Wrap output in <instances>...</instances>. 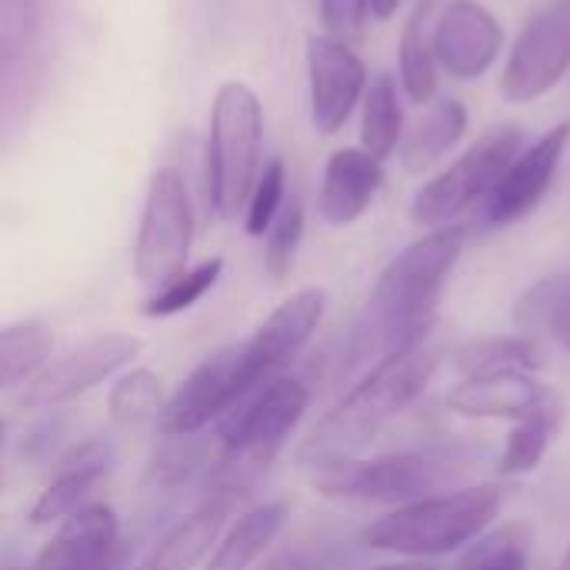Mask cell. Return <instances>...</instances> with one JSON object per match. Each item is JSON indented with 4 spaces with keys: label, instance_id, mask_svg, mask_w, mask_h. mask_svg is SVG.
<instances>
[{
    "label": "cell",
    "instance_id": "484cf974",
    "mask_svg": "<svg viewBox=\"0 0 570 570\" xmlns=\"http://www.w3.org/2000/svg\"><path fill=\"white\" fill-rule=\"evenodd\" d=\"M428 0L417 7V13L404 23V33H401V43H397V70H401V83H404V94L414 100V104H434L438 97V57H434V47H431V37H428Z\"/></svg>",
    "mask_w": 570,
    "mask_h": 570
},
{
    "label": "cell",
    "instance_id": "8992f818",
    "mask_svg": "<svg viewBox=\"0 0 570 570\" xmlns=\"http://www.w3.org/2000/svg\"><path fill=\"white\" fill-rule=\"evenodd\" d=\"M311 404V391L294 374H277L261 381L244 397H237L214 424V441L224 461L247 471H264L277 461L287 438L301 424Z\"/></svg>",
    "mask_w": 570,
    "mask_h": 570
},
{
    "label": "cell",
    "instance_id": "4dcf8cb0",
    "mask_svg": "<svg viewBox=\"0 0 570 570\" xmlns=\"http://www.w3.org/2000/svg\"><path fill=\"white\" fill-rule=\"evenodd\" d=\"M220 274H224V261L220 257L200 261L197 267H187L177 277H170L167 284L154 287V294L144 301L140 311L147 317H174L180 311H190L200 297H207L217 287Z\"/></svg>",
    "mask_w": 570,
    "mask_h": 570
},
{
    "label": "cell",
    "instance_id": "ab89813d",
    "mask_svg": "<svg viewBox=\"0 0 570 570\" xmlns=\"http://www.w3.org/2000/svg\"><path fill=\"white\" fill-rule=\"evenodd\" d=\"M564 570H570V548H568V558H564Z\"/></svg>",
    "mask_w": 570,
    "mask_h": 570
},
{
    "label": "cell",
    "instance_id": "7a4b0ae2",
    "mask_svg": "<svg viewBox=\"0 0 570 570\" xmlns=\"http://www.w3.org/2000/svg\"><path fill=\"white\" fill-rule=\"evenodd\" d=\"M441 357L438 351L417 344L411 351L377 361L307 434L297 451L304 468H321L331 461L354 458L367 448L404 407H411L431 384Z\"/></svg>",
    "mask_w": 570,
    "mask_h": 570
},
{
    "label": "cell",
    "instance_id": "9a60e30c",
    "mask_svg": "<svg viewBox=\"0 0 570 570\" xmlns=\"http://www.w3.org/2000/svg\"><path fill=\"white\" fill-rule=\"evenodd\" d=\"M438 67L458 80L484 77L504 50L501 20L478 0H451L431 33Z\"/></svg>",
    "mask_w": 570,
    "mask_h": 570
},
{
    "label": "cell",
    "instance_id": "836d02e7",
    "mask_svg": "<svg viewBox=\"0 0 570 570\" xmlns=\"http://www.w3.org/2000/svg\"><path fill=\"white\" fill-rule=\"evenodd\" d=\"M287 200V167L281 157H271L267 167L257 174V184L247 197V207H244V227L250 237H264L274 224V217L281 214Z\"/></svg>",
    "mask_w": 570,
    "mask_h": 570
},
{
    "label": "cell",
    "instance_id": "4fadbf2b",
    "mask_svg": "<svg viewBox=\"0 0 570 570\" xmlns=\"http://www.w3.org/2000/svg\"><path fill=\"white\" fill-rule=\"evenodd\" d=\"M568 140L570 124L561 120L551 130H544L538 140L521 147V154L508 164V170L501 174V180L484 200V220L491 227H508V224L524 220L548 197L558 177L561 157L568 150Z\"/></svg>",
    "mask_w": 570,
    "mask_h": 570
},
{
    "label": "cell",
    "instance_id": "74e56055",
    "mask_svg": "<svg viewBox=\"0 0 570 570\" xmlns=\"http://www.w3.org/2000/svg\"><path fill=\"white\" fill-rule=\"evenodd\" d=\"M397 7H401V0H367V13L374 20H391L397 13Z\"/></svg>",
    "mask_w": 570,
    "mask_h": 570
},
{
    "label": "cell",
    "instance_id": "e575fe53",
    "mask_svg": "<svg viewBox=\"0 0 570 570\" xmlns=\"http://www.w3.org/2000/svg\"><path fill=\"white\" fill-rule=\"evenodd\" d=\"M207 464H214V461L207 458V441L200 434L170 438V444L150 464V484L154 488H164V491L180 488V484H187Z\"/></svg>",
    "mask_w": 570,
    "mask_h": 570
},
{
    "label": "cell",
    "instance_id": "ffe728a7",
    "mask_svg": "<svg viewBox=\"0 0 570 570\" xmlns=\"http://www.w3.org/2000/svg\"><path fill=\"white\" fill-rule=\"evenodd\" d=\"M287 518H291L287 501H267V504L244 511L230 524V531L220 534L204 570H250L281 538V531L287 528Z\"/></svg>",
    "mask_w": 570,
    "mask_h": 570
},
{
    "label": "cell",
    "instance_id": "5b68a950",
    "mask_svg": "<svg viewBox=\"0 0 570 570\" xmlns=\"http://www.w3.org/2000/svg\"><path fill=\"white\" fill-rule=\"evenodd\" d=\"M464 464L451 454L397 451L381 458H344L311 471L317 494L351 504H391L404 508L428 494H438L441 484L454 481Z\"/></svg>",
    "mask_w": 570,
    "mask_h": 570
},
{
    "label": "cell",
    "instance_id": "f35d334b",
    "mask_svg": "<svg viewBox=\"0 0 570 570\" xmlns=\"http://www.w3.org/2000/svg\"><path fill=\"white\" fill-rule=\"evenodd\" d=\"M374 570H438V568H431V564H417V561H411V564H387V568H374Z\"/></svg>",
    "mask_w": 570,
    "mask_h": 570
},
{
    "label": "cell",
    "instance_id": "e0dca14e",
    "mask_svg": "<svg viewBox=\"0 0 570 570\" xmlns=\"http://www.w3.org/2000/svg\"><path fill=\"white\" fill-rule=\"evenodd\" d=\"M554 387L541 384L531 377V371H491V374H471L461 384H454L444 394V407L461 414V417H508V421H524L534 414Z\"/></svg>",
    "mask_w": 570,
    "mask_h": 570
},
{
    "label": "cell",
    "instance_id": "60d3db41",
    "mask_svg": "<svg viewBox=\"0 0 570 570\" xmlns=\"http://www.w3.org/2000/svg\"><path fill=\"white\" fill-rule=\"evenodd\" d=\"M0 441H3V421H0Z\"/></svg>",
    "mask_w": 570,
    "mask_h": 570
},
{
    "label": "cell",
    "instance_id": "d4e9b609",
    "mask_svg": "<svg viewBox=\"0 0 570 570\" xmlns=\"http://www.w3.org/2000/svg\"><path fill=\"white\" fill-rule=\"evenodd\" d=\"M404 137V110L397 97V80L391 73L374 77L364 90V117H361V147L384 164L397 150Z\"/></svg>",
    "mask_w": 570,
    "mask_h": 570
},
{
    "label": "cell",
    "instance_id": "ee69618b",
    "mask_svg": "<svg viewBox=\"0 0 570 570\" xmlns=\"http://www.w3.org/2000/svg\"><path fill=\"white\" fill-rule=\"evenodd\" d=\"M0 570H10V568H0Z\"/></svg>",
    "mask_w": 570,
    "mask_h": 570
},
{
    "label": "cell",
    "instance_id": "1f68e13d",
    "mask_svg": "<svg viewBox=\"0 0 570 570\" xmlns=\"http://www.w3.org/2000/svg\"><path fill=\"white\" fill-rule=\"evenodd\" d=\"M37 0H0V83L17 80V67L27 60Z\"/></svg>",
    "mask_w": 570,
    "mask_h": 570
},
{
    "label": "cell",
    "instance_id": "7402d4cb",
    "mask_svg": "<svg viewBox=\"0 0 570 570\" xmlns=\"http://www.w3.org/2000/svg\"><path fill=\"white\" fill-rule=\"evenodd\" d=\"M468 134V107L454 97L431 104V110L414 124L411 137L401 144V164L407 174L431 170L444 154H451Z\"/></svg>",
    "mask_w": 570,
    "mask_h": 570
},
{
    "label": "cell",
    "instance_id": "b9f144b4",
    "mask_svg": "<svg viewBox=\"0 0 570 570\" xmlns=\"http://www.w3.org/2000/svg\"><path fill=\"white\" fill-rule=\"evenodd\" d=\"M137 570H154V568H147V564H140V568H137Z\"/></svg>",
    "mask_w": 570,
    "mask_h": 570
},
{
    "label": "cell",
    "instance_id": "ba28073f",
    "mask_svg": "<svg viewBox=\"0 0 570 570\" xmlns=\"http://www.w3.org/2000/svg\"><path fill=\"white\" fill-rule=\"evenodd\" d=\"M194 247V207L187 184L177 167H160L150 174L137 240H134V274L147 287H160L180 271Z\"/></svg>",
    "mask_w": 570,
    "mask_h": 570
},
{
    "label": "cell",
    "instance_id": "44dd1931",
    "mask_svg": "<svg viewBox=\"0 0 570 570\" xmlns=\"http://www.w3.org/2000/svg\"><path fill=\"white\" fill-rule=\"evenodd\" d=\"M230 508L224 504H204L200 511L180 518L147 554V568L154 570H194L200 561L210 558L217 548L224 528H227Z\"/></svg>",
    "mask_w": 570,
    "mask_h": 570
},
{
    "label": "cell",
    "instance_id": "d6a6232c",
    "mask_svg": "<svg viewBox=\"0 0 570 570\" xmlns=\"http://www.w3.org/2000/svg\"><path fill=\"white\" fill-rule=\"evenodd\" d=\"M304 204L297 197L284 200L281 214L274 217L271 230L264 234L267 237V247H264V264H267V274L274 281H284L297 261V250H301V240H304Z\"/></svg>",
    "mask_w": 570,
    "mask_h": 570
},
{
    "label": "cell",
    "instance_id": "4316f807",
    "mask_svg": "<svg viewBox=\"0 0 570 570\" xmlns=\"http://www.w3.org/2000/svg\"><path fill=\"white\" fill-rule=\"evenodd\" d=\"M53 337L40 321L0 327V387L30 384L50 364Z\"/></svg>",
    "mask_w": 570,
    "mask_h": 570
},
{
    "label": "cell",
    "instance_id": "d590c367",
    "mask_svg": "<svg viewBox=\"0 0 570 570\" xmlns=\"http://www.w3.org/2000/svg\"><path fill=\"white\" fill-rule=\"evenodd\" d=\"M321 20L327 27V37L351 40L364 30L367 20V0H321Z\"/></svg>",
    "mask_w": 570,
    "mask_h": 570
},
{
    "label": "cell",
    "instance_id": "9c48e42d",
    "mask_svg": "<svg viewBox=\"0 0 570 570\" xmlns=\"http://www.w3.org/2000/svg\"><path fill=\"white\" fill-rule=\"evenodd\" d=\"M570 70V0H544L524 30L518 33L504 73L501 94L508 104H534L554 90Z\"/></svg>",
    "mask_w": 570,
    "mask_h": 570
},
{
    "label": "cell",
    "instance_id": "2e32d148",
    "mask_svg": "<svg viewBox=\"0 0 570 570\" xmlns=\"http://www.w3.org/2000/svg\"><path fill=\"white\" fill-rule=\"evenodd\" d=\"M37 570H124L127 548L120 518L107 504H87L63 518L33 561Z\"/></svg>",
    "mask_w": 570,
    "mask_h": 570
},
{
    "label": "cell",
    "instance_id": "ac0fdd59",
    "mask_svg": "<svg viewBox=\"0 0 570 570\" xmlns=\"http://www.w3.org/2000/svg\"><path fill=\"white\" fill-rule=\"evenodd\" d=\"M384 184V167L364 147H341L327 157L317 210L327 224L347 227L361 220Z\"/></svg>",
    "mask_w": 570,
    "mask_h": 570
},
{
    "label": "cell",
    "instance_id": "3957f363",
    "mask_svg": "<svg viewBox=\"0 0 570 570\" xmlns=\"http://www.w3.org/2000/svg\"><path fill=\"white\" fill-rule=\"evenodd\" d=\"M504 508L501 484H471L458 491H438L404 508L387 511L364 528V544L371 551H387L401 558H444L471 548Z\"/></svg>",
    "mask_w": 570,
    "mask_h": 570
},
{
    "label": "cell",
    "instance_id": "8fae6325",
    "mask_svg": "<svg viewBox=\"0 0 570 570\" xmlns=\"http://www.w3.org/2000/svg\"><path fill=\"white\" fill-rule=\"evenodd\" d=\"M140 354V341L134 334H100L63 357L50 361L23 391L20 404L33 411L60 407L67 401H77L80 394L94 391L97 384L117 377L134 357Z\"/></svg>",
    "mask_w": 570,
    "mask_h": 570
},
{
    "label": "cell",
    "instance_id": "603a6c76",
    "mask_svg": "<svg viewBox=\"0 0 570 570\" xmlns=\"http://www.w3.org/2000/svg\"><path fill=\"white\" fill-rule=\"evenodd\" d=\"M524 337H548L570 357V274H554L528 287L514 307Z\"/></svg>",
    "mask_w": 570,
    "mask_h": 570
},
{
    "label": "cell",
    "instance_id": "30bf717a",
    "mask_svg": "<svg viewBox=\"0 0 570 570\" xmlns=\"http://www.w3.org/2000/svg\"><path fill=\"white\" fill-rule=\"evenodd\" d=\"M250 387L247 367H244V344L220 347L207 361H200L180 387L164 401V411L157 417V428L164 438H190L204 428H214L220 414L244 397Z\"/></svg>",
    "mask_w": 570,
    "mask_h": 570
},
{
    "label": "cell",
    "instance_id": "83f0119b",
    "mask_svg": "<svg viewBox=\"0 0 570 570\" xmlns=\"http://www.w3.org/2000/svg\"><path fill=\"white\" fill-rule=\"evenodd\" d=\"M534 554V531L524 521H511L481 534L454 570H528Z\"/></svg>",
    "mask_w": 570,
    "mask_h": 570
},
{
    "label": "cell",
    "instance_id": "52a82bcc",
    "mask_svg": "<svg viewBox=\"0 0 570 570\" xmlns=\"http://www.w3.org/2000/svg\"><path fill=\"white\" fill-rule=\"evenodd\" d=\"M521 147H524L521 127L514 124L491 127L448 170H441L431 184L417 190L411 204V220L421 227H448L478 200H488L508 164L521 154Z\"/></svg>",
    "mask_w": 570,
    "mask_h": 570
},
{
    "label": "cell",
    "instance_id": "8d00e7d4",
    "mask_svg": "<svg viewBox=\"0 0 570 570\" xmlns=\"http://www.w3.org/2000/svg\"><path fill=\"white\" fill-rule=\"evenodd\" d=\"M257 570H327V561H321L317 554H307V551H284Z\"/></svg>",
    "mask_w": 570,
    "mask_h": 570
},
{
    "label": "cell",
    "instance_id": "277c9868",
    "mask_svg": "<svg viewBox=\"0 0 570 570\" xmlns=\"http://www.w3.org/2000/svg\"><path fill=\"white\" fill-rule=\"evenodd\" d=\"M264 110L257 94L240 83H220L207 134V204L220 220L240 217L261 174Z\"/></svg>",
    "mask_w": 570,
    "mask_h": 570
},
{
    "label": "cell",
    "instance_id": "f1b7e54d",
    "mask_svg": "<svg viewBox=\"0 0 570 570\" xmlns=\"http://www.w3.org/2000/svg\"><path fill=\"white\" fill-rule=\"evenodd\" d=\"M454 364L471 374L491 371H538L541 367V344L534 337H484L471 341L454 354Z\"/></svg>",
    "mask_w": 570,
    "mask_h": 570
},
{
    "label": "cell",
    "instance_id": "cb8c5ba5",
    "mask_svg": "<svg viewBox=\"0 0 570 570\" xmlns=\"http://www.w3.org/2000/svg\"><path fill=\"white\" fill-rule=\"evenodd\" d=\"M564 397L554 391L534 414H528L524 421H518L514 424V431L508 434V444H504V454H501V464H498V471L504 474V478H521V474H531L541 461H544V454H548V448L554 444V438L561 434V428H564Z\"/></svg>",
    "mask_w": 570,
    "mask_h": 570
},
{
    "label": "cell",
    "instance_id": "6da1fadb",
    "mask_svg": "<svg viewBox=\"0 0 570 570\" xmlns=\"http://www.w3.org/2000/svg\"><path fill=\"white\" fill-rule=\"evenodd\" d=\"M464 227H434L384 267L351 334L344 371L424 344L451 271L464 254Z\"/></svg>",
    "mask_w": 570,
    "mask_h": 570
},
{
    "label": "cell",
    "instance_id": "7c38bea8",
    "mask_svg": "<svg viewBox=\"0 0 570 570\" xmlns=\"http://www.w3.org/2000/svg\"><path fill=\"white\" fill-rule=\"evenodd\" d=\"M327 311V294L321 287H304L277 304L250 341H244V367L250 384L287 374V367L304 354L314 331L321 327Z\"/></svg>",
    "mask_w": 570,
    "mask_h": 570
},
{
    "label": "cell",
    "instance_id": "5bb4252c",
    "mask_svg": "<svg viewBox=\"0 0 570 570\" xmlns=\"http://www.w3.org/2000/svg\"><path fill=\"white\" fill-rule=\"evenodd\" d=\"M307 73H311V124L317 134H337L367 90L364 60L351 43L317 33L307 40Z\"/></svg>",
    "mask_w": 570,
    "mask_h": 570
},
{
    "label": "cell",
    "instance_id": "7bdbcfd3",
    "mask_svg": "<svg viewBox=\"0 0 570 570\" xmlns=\"http://www.w3.org/2000/svg\"><path fill=\"white\" fill-rule=\"evenodd\" d=\"M27 570H37V568H27Z\"/></svg>",
    "mask_w": 570,
    "mask_h": 570
},
{
    "label": "cell",
    "instance_id": "f546056e",
    "mask_svg": "<svg viewBox=\"0 0 570 570\" xmlns=\"http://www.w3.org/2000/svg\"><path fill=\"white\" fill-rule=\"evenodd\" d=\"M110 417L120 428H144V424H157L160 411H164V387L160 377L154 371H127L117 377V384L110 387L107 397Z\"/></svg>",
    "mask_w": 570,
    "mask_h": 570
},
{
    "label": "cell",
    "instance_id": "d6986e66",
    "mask_svg": "<svg viewBox=\"0 0 570 570\" xmlns=\"http://www.w3.org/2000/svg\"><path fill=\"white\" fill-rule=\"evenodd\" d=\"M107 468H110V454H107V448L100 441H90V444L77 448L73 454H67L60 461L57 478L40 491V498L33 501L27 521L33 528H47V524H60L73 511L94 504L90 498L107 481Z\"/></svg>",
    "mask_w": 570,
    "mask_h": 570
}]
</instances>
